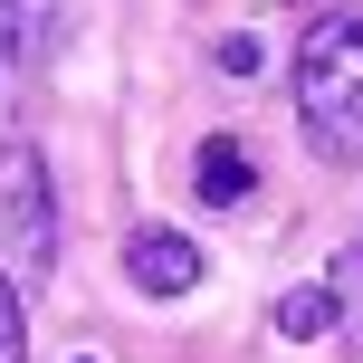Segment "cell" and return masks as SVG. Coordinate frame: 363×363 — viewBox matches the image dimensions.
<instances>
[{"label":"cell","mask_w":363,"mask_h":363,"mask_svg":"<svg viewBox=\"0 0 363 363\" xmlns=\"http://www.w3.org/2000/svg\"><path fill=\"white\" fill-rule=\"evenodd\" d=\"M325 287H335V325H345L354 345H363V239H354L345 258H335V277H325Z\"/></svg>","instance_id":"52a82bcc"},{"label":"cell","mask_w":363,"mask_h":363,"mask_svg":"<svg viewBox=\"0 0 363 363\" xmlns=\"http://www.w3.org/2000/svg\"><path fill=\"white\" fill-rule=\"evenodd\" d=\"M57 29H67V10H57V0H0V106H10L38 67H48Z\"/></svg>","instance_id":"277c9868"},{"label":"cell","mask_w":363,"mask_h":363,"mask_svg":"<svg viewBox=\"0 0 363 363\" xmlns=\"http://www.w3.org/2000/svg\"><path fill=\"white\" fill-rule=\"evenodd\" d=\"M258 191V172H249V153L230 144V134H211V144H201V201H211V211H239V201Z\"/></svg>","instance_id":"5b68a950"},{"label":"cell","mask_w":363,"mask_h":363,"mask_svg":"<svg viewBox=\"0 0 363 363\" xmlns=\"http://www.w3.org/2000/svg\"><path fill=\"white\" fill-rule=\"evenodd\" d=\"M296 115L315 153L363 163V10H315L296 38Z\"/></svg>","instance_id":"6da1fadb"},{"label":"cell","mask_w":363,"mask_h":363,"mask_svg":"<svg viewBox=\"0 0 363 363\" xmlns=\"http://www.w3.org/2000/svg\"><path fill=\"white\" fill-rule=\"evenodd\" d=\"M125 277L144 296H191L201 287V239H182L172 220H144V230H125Z\"/></svg>","instance_id":"3957f363"},{"label":"cell","mask_w":363,"mask_h":363,"mask_svg":"<svg viewBox=\"0 0 363 363\" xmlns=\"http://www.w3.org/2000/svg\"><path fill=\"white\" fill-rule=\"evenodd\" d=\"M57 268V182L38 144H0V287H38Z\"/></svg>","instance_id":"7a4b0ae2"},{"label":"cell","mask_w":363,"mask_h":363,"mask_svg":"<svg viewBox=\"0 0 363 363\" xmlns=\"http://www.w3.org/2000/svg\"><path fill=\"white\" fill-rule=\"evenodd\" d=\"M19 354H29V325H19V296L0 287V363H19Z\"/></svg>","instance_id":"ba28073f"},{"label":"cell","mask_w":363,"mask_h":363,"mask_svg":"<svg viewBox=\"0 0 363 363\" xmlns=\"http://www.w3.org/2000/svg\"><path fill=\"white\" fill-rule=\"evenodd\" d=\"M220 77H258V38H220Z\"/></svg>","instance_id":"9c48e42d"},{"label":"cell","mask_w":363,"mask_h":363,"mask_svg":"<svg viewBox=\"0 0 363 363\" xmlns=\"http://www.w3.org/2000/svg\"><path fill=\"white\" fill-rule=\"evenodd\" d=\"M277 335H296V345L335 335V287H287L277 296Z\"/></svg>","instance_id":"8992f818"}]
</instances>
